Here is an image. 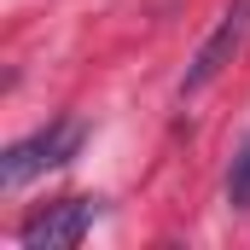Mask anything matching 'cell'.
Listing matches in <instances>:
<instances>
[{
    "instance_id": "cell-1",
    "label": "cell",
    "mask_w": 250,
    "mask_h": 250,
    "mask_svg": "<svg viewBox=\"0 0 250 250\" xmlns=\"http://www.w3.org/2000/svg\"><path fill=\"white\" fill-rule=\"evenodd\" d=\"M82 134H87V128L76 123V117H59V123H47L41 134L6 146V151H0V187L18 192V187H29L35 175H47V169L70 163V157L82 151Z\"/></svg>"
},
{
    "instance_id": "cell-4",
    "label": "cell",
    "mask_w": 250,
    "mask_h": 250,
    "mask_svg": "<svg viewBox=\"0 0 250 250\" xmlns=\"http://www.w3.org/2000/svg\"><path fill=\"white\" fill-rule=\"evenodd\" d=\"M227 198H233V209H250V146L233 157V169H227Z\"/></svg>"
},
{
    "instance_id": "cell-3",
    "label": "cell",
    "mask_w": 250,
    "mask_h": 250,
    "mask_svg": "<svg viewBox=\"0 0 250 250\" xmlns=\"http://www.w3.org/2000/svg\"><path fill=\"white\" fill-rule=\"evenodd\" d=\"M93 227V204L87 198H59L47 209H35L23 227H18V245L23 250H76Z\"/></svg>"
},
{
    "instance_id": "cell-2",
    "label": "cell",
    "mask_w": 250,
    "mask_h": 250,
    "mask_svg": "<svg viewBox=\"0 0 250 250\" xmlns=\"http://www.w3.org/2000/svg\"><path fill=\"white\" fill-rule=\"evenodd\" d=\"M245 35H250V0H233L227 12H221V23L204 35V47L192 53V64H187V76H181V93H204L227 64L239 59V47H245Z\"/></svg>"
}]
</instances>
